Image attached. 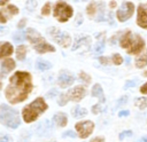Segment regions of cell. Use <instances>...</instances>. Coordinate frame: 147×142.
Returning a JSON list of instances; mask_svg holds the SVG:
<instances>
[{
    "mask_svg": "<svg viewBox=\"0 0 147 142\" xmlns=\"http://www.w3.org/2000/svg\"><path fill=\"white\" fill-rule=\"evenodd\" d=\"M31 90V74L24 71H17L10 77L9 84L5 90V95L9 103L16 104L23 102L29 96Z\"/></svg>",
    "mask_w": 147,
    "mask_h": 142,
    "instance_id": "cell-1",
    "label": "cell"
},
{
    "mask_svg": "<svg viewBox=\"0 0 147 142\" xmlns=\"http://www.w3.org/2000/svg\"><path fill=\"white\" fill-rule=\"evenodd\" d=\"M47 110V104L44 101L42 97L36 98L30 104L25 105L22 110V117L25 123H32L44 111Z\"/></svg>",
    "mask_w": 147,
    "mask_h": 142,
    "instance_id": "cell-2",
    "label": "cell"
},
{
    "mask_svg": "<svg viewBox=\"0 0 147 142\" xmlns=\"http://www.w3.org/2000/svg\"><path fill=\"white\" fill-rule=\"evenodd\" d=\"M0 121L7 127L16 128L20 125L18 112L15 109L9 108L6 104H1L0 105Z\"/></svg>",
    "mask_w": 147,
    "mask_h": 142,
    "instance_id": "cell-3",
    "label": "cell"
},
{
    "mask_svg": "<svg viewBox=\"0 0 147 142\" xmlns=\"http://www.w3.org/2000/svg\"><path fill=\"white\" fill-rule=\"evenodd\" d=\"M72 14H74V10L68 3L63 2V1L56 2L55 7H54V17H56L59 22H61V23L67 22L72 16Z\"/></svg>",
    "mask_w": 147,
    "mask_h": 142,
    "instance_id": "cell-4",
    "label": "cell"
},
{
    "mask_svg": "<svg viewBox=\"0 0 147 142\" xmlns=\"http://www.w3.org/2000/svg\"><path fill=\"white\" fill-rule=\"evenodd\" d=\"M49 34H51V37H52V39H53L54 41H56L60 46H62V47H64V48L68 47V46L71 44V38L69 37V34L65 33V32L60 31L59 29L52 27V29L49 30Z\"/></svg>",
    "mask_w": 147,
    "mask_h": 142,
    "instance_id": "cell-5",
    "label": "cell"
},
{
    "mask_svg": "<svg viewBox=\"0 0 147 142\" xmlns=\"http://www.w3.org/2000/svg\"><path fill=\"white\" fill-rule=\"evenodd\" d=\"M134 11V6L132 2H129V1H125L122 3V6L119 7V9L117 10L116 13V16H117V19L119 22H125L127 21L132 14Z\"/></svg>",
    "mask_w": 147,
    "mask_h": 142,
    "instance_id": "cell-6",
    "label": "cell"
},
{
    "mask_svg": "<svg viewBox=\"0 0 147 142\" xmlns=\"http://www.w3.org/2000/svg\"><path fill=\"white\" fill-rule=\"evenodd\" d=\"M75 128L78 133V136L80 139H86L88 137V135H91V133L94 129V124L91 120H84V121H79L75 125Z\"/></svg>",
    "mask_w": 147,
    "mask_h": 142,
    "instance_id": "cell-7",
    "label": "cell"
},
{
    "mask_svg": "<svg viewBox=\"0 0 147 142\" xmlns=\"http://www.w3.org/2000/svg\"><path fill=\"white\" fill-rule=\"evenodd\" d=\"M30 42L32 44L33 48H34L38 53H40V54L48 53V52H54V50H55V47H53L51 44H48L40 34H39L37 38H34L32 41H30Z\"/></svg>",
    "mask_w": 147,
    "mask_h": 142,
    "instance_id": "cell-8",
    "label": "cell"
},
{
    "mask_svg": "<svg viewBox=\"0 0 147 142\" xmlns=\"http://www.w3.org/2000/svg\"><path fill=\"white\" fill-rule=\"evenodd\" d=\"M145 47V40L136 34L130 42V46L126 48L127 49V54H140L142 52Z\"/></svg>",
    "mask_w": 147,
    "mask_h": 142,
    "instance_id": "cell-9",
    "label": "cell"
},
{
    "mask_svg": "<svg viewBox=\"0 0 147 142\" xmlns=\"http://www.w3.org/2000/svg\"><path fill=\"white\" fill-rule=\"evenodd\" d=\"M86 94V89L83 87V86H76L71 89H69L67 93H65V96H67V100L69 101H75V102H79Z\"/></svg>",
    "mask_w": 147,
    "mask_h": 142,
    "instance_id": "cell-10",
    "label": "cell"
},
{
    "mask_svg": "<svg viewBox=\"0 0 147 142\" xmlns=\"http://www.w3.org/2000/svg\"><path fill=\"white\" fill-rule=\"evenodd\" d=\"M18 14V8L14 5H9L0 10V23H6L10 17Z\"/></svg>",
    "mask_w": 147,
    "mask_h": 142,
    "instance_id": "cell-11",
    "label": "cell"
},
{
    "mask_svg": "<svg viewBox=\"0 0 147 142\" xmlns=\"http://www.w3.org/2000/svg\"><path fill=\"white\" fill-rule=\"evenodd\" d=\"M74 81H75V76H74L71 72H69V71H63V72H61L60 76H59V78H57V84H59V86L62 87V88L70 86Z\"/></svg>",
    "mask_w": 147,
    "mask_h": 142,
    "instance_id": "cell-12",
    "label": "cell"
},
{
    "mask_svg": "<svg viewBox=\"0 0 147 142\" xmlns=\"http://www.w3.org/2000/svg\"><path fill=\"white\" fill-rule=\"evenodd\" d=\"M137 23L142 29H146V26H147V13H146V6L144 3L139 5V7H138Z\"/></svg>",
    "mask_w": 147,
    "mask_h": 142,
    "instance_id": "cell-13",
    "label": "cell"
},
{
    "mask_svg": "<svg viewBox=\"0 0 147 142\" xmlns=\"http://www.w3.org/2000/svg\"><path fill=\"white\" fill-rule=\"evenodd\" d=\"M15 68V61L11 58H7L1 63V71H0V77L3 78L8 72H10Z\"/></svg>",
    "mask_w": 147,
    "mask_h": 142,
    "instance_id": "cell-14",
    "label": "cell"
},
{
    "mask_svg": "<svg viewBox=\"0 0 147 142\" xmlns=\"http://www.w3.org/2000/svg\"><path fill=\"white\" fill-rule=\"evenodd\" d=\"M11 54H13V46L7 41L0 42V58L10 56Z\"/></svg>",
    "mask_w": 147,
    "mask_h": 142,
    "instance_id": "cell-15",
    "label": "cell"
},
{
    "mask_svg": "<svg viewBox=\"0 0 147 142\" xmlns=\"http://www.w3.org/2000/svg\"><path fill=\"white\" fill-rule=\"evenodd\" d=\"M54 121H55V124L57 125V126H60V127H63V126H65L67 125V123H68V118H67V115L65 113H63V112H57L55 116H54Z\"/></svg>",
    "mask_w": 147,
    "mask_h": 142,
    "instance_id": "cell-16",
    "label": "cell"
},
{
    "mask_svg": "<svg viewBox=\"0 0 147 142\" xmlns=\"http://www.w3.org/2000/svg\"><path fill=\"white\" fill-rule=\"evenodd\" d=\"M131 39H132L131 31H126V32L123 34V37L121 38V40H119V45H121V47H123V48H127V47L130 46Z\"/></svg>",
    "mask_w": 147,
    "mask_h": 142,
    "instance_id": "cell-17",
    "label": "cell"
},
{
    "mask_svg": "<svg viewBox=\"0 0 147 142\" xmlns=\"http://www.w3.org/2000/svg\"><path fill=\"white\" fill-rule=\"evenodd\" d=\"M92 96L99 97L101 102H105V96H103V93H102V87L99 84H95L93 86V88H92Z\"/></svg>",
    "mask_w": 147,
    "mask_h": 142,
    "instance_id": "cell-18",
    "label": "cell"
},
{
    "mask_svg": "<svg viewBox=\"0 0 147 142\" xmlns=\"http://www.w3.org/2000/svg\"><path fill=\"white\" fill-rule=\"evenodd\" d=\"M36 66H37V69L40 70V71H46V70H48V69L52 66V64H51L48 61L38 60L37 63H36Z\"/></svg>",
    "mask_w": 147,
    "mask_h": 142,
    "instance_id": "cell-19",
    "label": "cell"
},
{
    "mask_svg": "<svg viewBox=\"0 0 147 142\" xmlns=\"http://www.w3.org/2000/svg\"><path fill=\"white\" fill-rule=\"evenodd\" d=\"M25 55H26V47L24 45L18 46L17 49H16V57H17V60H20V61L24 60Z\"/></svg>",
    "mask_w": 147,
    "mask_h": 142,
    "instance_id": "cell-20",
    "label": "cell"
},
{
    "mask_svg": "<svg viewBox=\"0 0 147 142\" xmlns=\"http://www.w3.org/2000/svg\"><path fill=\"white\" fill-rule=\"evenodd\" d=\"M86 113H87L86 109H84V108H82V107H75V108L72 109V115H74L75 118H80V117L85 116Z\"/></svg>",
    "mask_w": 147,
    "mask_h": 142,
    "instance_id": "cell-21",
    "label": "cell"
},
{
    "mask_svg": "<svg viewBox=\"0 0 147 142\" xmlns=\"http://www.w3.org/2000/svg\"><path fill=\"white\" fill-rule=\"evenodd\" d=\"M86 11H87V14H88V16H90V17L95 16V15H96V11H98V5H96L95 2L90 3V5L87 6Z\"/></svg>",
    "mask_w": 147,
    "mask_h": 142,
    "instance_id": "cell-22",
    "label": "cell"
},
{
    "mask_svg": "<svg viewBox=\"0 0 147 142\" xmlns=\"http://www.w3.org/2000/svg\"><path fill=\"white\" fill-rule=\"evenodd\" d=\"M147 64V60H146V53H142L140 57H138L136 60V66L137 68H144Z\"/></svg>",
    "mask_w": 147,
    "mask_h": 142,
    "instance_id": "cell-23",
    "label": "cell"
},
{
    "mask_svg": "<svg viewBox=\"0 0 147 142\" xmlns=\"http://www.w3.org/2000/svg\"><path fill=\"white\" fill-rule=\"evenodd\" d=\"M14 40L16 41V42H22L24 39H25V33H23V32H16V33H14Z\"/></svg>",
    "mask_w": 147,
    "mask_h": 142,
    "instance_id": "cell-24",
    "label": "cell"
},
{
    "mask_svg": "<svg viewBox=\"0 0 147 142\" xmlns=\"http://www.w3.org/2000/svg\"><path fill=\"white\" fill-rule=\"evenodd\" d=\"M134 103L141 109V110H144L145 108H146V103H147V101H146V98L145 97H140V98H138V100H136L134 101Z\"/></svg>",
    "mask_w": 147,
    "mask_h": 142,
    "instance_id": "cell-25",
    "label": "cell"
},
{
    "mask_svg": "<svg viewBox=\"0 0 147 142\" xmlns=\"http://www.w3.org/2000/svg\"><path fill=\"white\" fill-rule=\"evenodd\" d=\"M111 61L114 62V64L119 65V64H122V62H123V57H122L119 54H114L113 57H111Z\"/></svg>",
    "mask_w": 147,
    "mask_h": 142,
    "instance_id": "cell-26",
    "label": "cell"
},
{
    "mask_svg": "<svg viewBox=\"0 0 147 142\" xmlns=\"http://www.w3.org/2000/svg\"><path fill=\"white\" fill-rule=\"evenodd\" d=\"M79 78H80L85 84H90V81H91V77H90L88 74H86L84 71H82V72L79 73Z\"/></svg>",
    "mask_w": 147,
    "mask_h": 142,
    "instance_id": "cell-27",
    "label": "cell"
},
{
    "mask_svg": "<svg viewBox=\"0 0 147 142\" xmlns=\"http://www.w3.org/2000/svg\"><path fill=\"white\" fill-rule=\"evenodd\" d=\"M49 10H51V3H49V2H46V3L44 5L42 9H41V14L47 16V15L49 14Z\"/></svg>",
    "mask_w": 147,
    "mask_h": 142,
    "instance_id": "cell-28",
    "label": "cell"
},
{
    "mask_svg": "<svg viewBox=\"0 0 147 142\" xmlns=\"http://www.w3.org/2000/svg\"><path fill=\"white\" fill-rule=\"evenodd\" d=\"M36 7H37V1H36V0H29V1L26 2V9L33 10Z\"/></svg>",
    "mask_w": 147,
    "mask_h": 142,
    "instance_id": "cell-29",
    "label": "cell"
},
{
    "mask_svg": "<svg viewBox=\"0 0 147 142\" xmlns=\"http://www.w3.org/2000/svg\"><path fill=\"white\" fill-rule=\"evenodd\" d=\"M103 47H105V44H103V41H101V42H98L96 47L94 48V52H95L96 54H100V53H102V50H103Z\"/></svg>",
    "mask_w": 147,
    "mask_h": 142,
    "instance_id": "cell-30",
    "label": "cell"
},
{
    "mask_svg": "<svg viewBox=\"0 0 147 142\" xmlns=\"http://www.w3.org/2000/svg\"><path fill=\"white\" fill-rule=\"evenodd\" d=\"M67 102H68V100H67L65 94H64V93L61 94V95H60V98H59V104H60V105H64V104H67Z\"/></svg>",
    "mask_w": 147,
    "mask_h": 142,
    "instance_id": "cell-31",
    "label": "cell"
},
{
    "mask_svg": "<svg viewBox=\"0 0 147 142\" xmlns=\"http://www.w3.org/2000/svg\"><path fill=\"white\" fill-rule=\"evenodd\" d=\"M131 135H132V132H131V131H124V132H122V133L119 134V140H123L124 137L131 136Z\"/></svg>",
    "mask_w": 147,
    "mask_h": 142,
    "instance_id": "cell-32",
    "label": "cell"
},
{
    "mask_svg": "<svg viewBox=\"0 0 147 142\" xmlns=\"http://www.w3.org/2000/svg\"><path fill=\"white\" fill-rule=\"evenodd\" d=\"M0 142H13V141L8 135H1L0 136Z\"/></svg>",
    "mask_w": 147,
    "mask_h": 142,
    "instance_id": "cell-33",
    "label": "cell"
},
{
    "mask_svg": "<svg viewBox=\"0 0 147 142\" xmlns=\"http://www.w3.org/2000/svg\"><path fill=\"white\" fill-rule=\"evenodd\" d=\"M101 105L100 104H96V105H94L93 108H92V112L93 113H99L100 111H101V108H100Z\"/></svg>",
    "mask_w": 147,
    "mask_h": 142,
    "instance_id": "cell-34",
    "label": "cell"
},
{
    "mask_svg": "<svg viewBox=\"0 0 147 142\" xmlns=\"http://www.w3.org/2000/svg\"><path fill=\"white\" fill-rule=\"evenodd\" d=\"M126 101H127V96H122V97L117 101V104H118V105H122V104H124Z\"/></svg>",
    "mask_w": 147,
    "mask_h": 142,
    "instance_id": "cell-35",
    "label": "cell"
},
{
    "mask_svg": "<svg viewBox=\"0 0 147 142\" xmlns=\"http://www.w3.org/2000/svg\"><path fill=\"white\" fill-rule=\"evenodd\" d=\"M90 142H105V139L101 136H98V137H94L93 140H91Z\"/></svg>",
    "mask_w": 147,
    "mask_h": 142,
    "instance_id": "cell-36",
    "label": "cell"
},
{
    "mask_svg": "<svg viewBox=\"0 0 147 142\" xmlns=\"http://www.w3.org/2000/svg\"><path fill=\"white\" fill-rule=\"evenodd\" d=\"M99 61L102 63V64H109V60L107 57H100Z\"/></svg>",
    "mask_w": 147,
    "mask_h": 142,
    "instance_id": "cell-37",
    "label": "cell"
},
{
    "mask_svg": "<svg viewBox=\"0 0 147 142\" xmlns=\"http://www.w3.org/2000/svg\"><path fill=\"white\" fill-rule=\"evenodd\" d=\"M25 22H26V19H25V18H23V19H22V21H21V22H20L18 24H17V27L22 29V27H23V26L25 25Z\"/></svg>",
    "mask_w": 147,
    "mask_h": 142,
    "instance_id": "cell-38",
    "label": "cell"
},
{
    "mask_svg": "<svg viewBox=\"0 0 147 142\" xmlns=\"http://www.w3.org/2000/svg\"><path fill=\"white\" fill-rule=\"evenodd\" d=\"M118 116H119V117L129 116V111H127V110H124V111H119V112H118Z\"/></svg>",
    "mask_w": 147,
    "mask_h": 142,
    "instance_id": "cell-39",
    "label": "cell"
},
{
    "mask_svg": "<svg viewBox=\"0 0 147 142\" xmlns=\"http://www.w3.org/2000/svg\"><path fill=\"white\" fill-rule=\"evenodd\" d=\"M147 84H144L142 86H141V88H140V92L142 93V94H146V92H147Z\"/></svg>",
    "mask_w": 147,
    "mask_h": 142,
    "instance_id": "cell-40",
    "label": "cell"
},
{
    "mask_svg": "<svg viewBox=\"0 0 147 142\" xmlns=\"http://www.w3.org/2000/svg\"><path fill=\"white\" fill-rule=\"evenodd\" d=\"M63 136H71V137H74V136H75V133H72L71 131H69V132L64 133V134H63Z\"/></svg>",
    "mask_w": 147,
    "mask_h": 142,
    "instance_id": "cell-41",
    "label": "cell"
},
{
    "mask_svg": "<svg viewBox=\"0 0 147 142\" xmlns=\"http://www.w3.org/2000/svg\"><path fill=\"white\" fill-rule=\"evenodd\" d=\"M56 94H57V92H56L55 89H53L52 92H49V93L47 94V96H53V95H56Z\"/></svg>",
    "mask_w": 147,
    "mask_h": 142,
    "instance_id": "cell-42",
    "label": "cell"
},
{
    "mask_svg": "<svg viewBox=\"0 0 147 142\" xmlns=\"http://www.w3.org/2000/svg\"><path fill=\"white\" fill-rule=\"evenodd\" d=\"M133 85H134V81H127L125 87H130V86H133Z\"/></svg>",
    "mask_w": 147,
    "mask_h": 142,
    "instance_id": "cell-43",
    "label": "cell"
},
{
    "mask_svg": "<svg viewBox=\"0 0 147 142\" xmlns=\"http://www.w3.org/2000/svg\"><path fill=\"white\" fill-rule=\"evenodd\" d=\"M109 7H110V8H114V7H116V2H115V1H111V2L109 3Z\"/></svg>",
    "mask_w": 147,
    "mask_h": 142,
    "instance_id": "cell-44",
    "label": "cell"
},
{
    "mask_svg": "<svg viewBox=\"0 0 147 142\" xmlns=\"http://www.w3.org/2000/svg\"><path fill=\"white\" fill-rule=\"evenodd\" d=\"M8 1H9V0H0V6H3V5H6Z\"/></svg>",
    "mask_w": 147,
    "mask_h": 142,
    "instance_id": "cell-45",
    "label": "cell"
},
{
    "mask_svg": "<svg viewBox=\"0 0 147 142\" xmlns=\"http://www.w3.org/2000/svg\"><path fill=\"white\" fill-rule=\"evenodd\" d=\"M138 142H147V139L146 137H142L140 141H138Z\"/></svg>",
    "mask_w": 147,
    "mask_h": 142,
    "instance_id": "cell-46",
    "label": "cell"
},
{
    "mask_svg": "<svg viewBox=\"0 0 147 142\" xmlns=\"http://www.w3.org/2000/svg\"><path fill=\"white\" fill-rule=\"evenodd\" d=\"M3 30H5V29H3V27H1V26H0V34H1V33H2V32H3Z\"/></svg>",
    "mask_w": 147,
    "mask_h": 142,
    "instance_id": "cell-47",
    "label": "cell"
},
{
    "mask_svg": "<svg viewBox=\"0 0 147 142\" xmlns=\"http://www.w3.org/2000/svg\"><path fill=\"white\" fill-rule=\"evenodd\" d=\"M74 1H79V0H74ZM83 1H85V0H83Z\"/></svg>",
    "mask_w": 147,
    "mask_h": 142,
    "instance_id": "cell-48",
    "label": "cell"
},
{
    "mask_svg": "<svg viewBox=\"0 0 147 142\" xmlns=\"http://www.w3.org/2000/svg\"><path fill=\"white\" fill-rule=\"evenodd\" d=\"M0 88H1V82H0Z\"/></svg>",
    "mask_w": 147,
    "mask_h": 142,
    "instance_id": "cell-49",
    "label": "cell"
}]
</instances>
